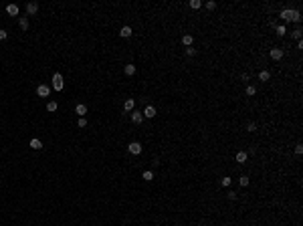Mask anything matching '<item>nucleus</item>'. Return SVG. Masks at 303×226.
<instances>
[{"mask_svg":"<svg viewBox=\"0 0 303 226\" xmlns=\"http://www.w3.org/2000/svg\"><path fill=\"white\" fill-rule=\"evenodd\" d=\"M53 89H55V91H63V89H65V79H63L61 73H55V75H53Z\"/></svg>","mask_w":303,"mask_h":226,"instance_id":"nucleus-1","label":"nucleus"},{"mask_svg":"<svg viewBox=\"0 0 303 226\" xmlns=\"http://www.w3.org/2000/svg\"><path fill=\"white\" fill-rule=\"evenodd\" d=\"M127 151H129L132 156H140V154H142V143H140V141H132V143L127 146Z\"/></svg>","mask_w":303,"mask_h":226,"instance_id":"nucleus-2","label":"nucleus"},{"mask_svg":"<svg viewBox=\"0 0 303 226\" xmlns=\"http://www.w3.org/2000/svg\"><path fill=\"white\" fill-rule=\"evenodd\" d=\"M281 18H283V22H293V10L291 8L281 10Z\"/></svg>","mask_w":303,"mask_h":226,"instance_id":"nucleus-3","label":"nucleus"},{"mask_svg":"<svg viewBox=\"0 0 303 226\" xmlns=\"http://www.w3.org/2000/svg\"><path fill=\"white\" fill-rule=\"evenodd\" d=\"M269 56L273 59V61H281V59H283V49H271Z\"/></svg>","mask_w":303,"mask_h":226,"instance_id":"nucleus-4","label":"nucleus"},{"mask_svg":"<svg viewBox=\"0 0 303 226\" xmlns=\"http://www.w3.org/2000/svg\"><path fill=\"white\" fill-rule=\"evenodd\" d=\"M18 12H20L18 4H8V6H6V14H8V16H18Z\"/></svg>","mask_w":303,"mask_h":226,"instance_id":"nucleus-5","label":"nucleus"},{"mask_svg":"<svg viewBox=\"0 0 303 226\" xmlns=\"http://www.w3.org/2000/svg\"><path fill=\"white\" fill-rule=\"evenodd\" d=\"M49 93H51L49 85H39V87H36V95H39V97H49Z\"/></svg>","mask_w":303,"mask_h":226,"instance_id":"nucleus-6","label":"nucleus"},{"mask_svg":"<svg viewBox=\"0 0 303 226\" xmlns=\"http://www.w3.org/2000/svg\"><path fill=\"white\" fill-rule=\"evenodd\" d=\"M132 121H134L135 125L142 123V121H144V115H142V111H135V109H134V111H132Z\"/></svg>","mask_w":303,"mask_h":226,"instance_id":"nucleus-7","label":"nucleus"},{"mask_svg":"<svg viewBox=\"0 0 303 226\" xmlns=\"http://www.w3.org/2000/svg\"><path fill=\"white\" fill-rule=\"evenodd\" d=\"M142 115H144V117H148V119H152V117H156V107H152V105H148V107H146V111H142Z\"/></svg>","mask_w":303,"mask_h":226,"instance_id":"nucleus-8","label":"nucleus"},{"mask_svg":"<svg viewBox=\"0 0 303 226\" xmlns=\"http://www.w3.org/2000/svg\"><path fill=\"white\" fill-rule=\"evenodd\" d=\"M26 12H28L31 16L36 14V12H39V4H36V2H28V4H26Z\"/></svg>","mask_w":303,"mask_h":226,"instance_id":"nucleus-9","label":"nucleus"},{"mask_svg":"<svg viewBox=\"0 0 303 226\" xmlns=\"http://www.w3.org/2000/svg\"><path fill=\"white\" fill-rule=\"evenodd\" d=\"M75 113H77L79 117H85V113H87V105H83V103H79L77 107H75Z\"/></svg>","mask_w":303,"mask_h":226,"instance_id":"nucleus-10","label":"nucleus"},{"mask_svg":"<svg viewBox=\"0 0 303 226\" xmlns=\"http://www.w3.org/2000/svg\"><path fill=\"white\" fill-rule=\"evenodd\" d=\"M132 33H134V30H132V26H124V28L119 30V36H121V38H129V36H132Z\"/></svg>","mask_w":303,"mask_h":226,"instance_id":"nucleus-11","label":"nucleus"},{"mask_svg":"<svg viewBox=\"0 0 303 226\" xmlns=\"http://www.w3.org/2000/svg\"><path fill=\"white\" fill-rule=\"evenodd\" d=\"M124 109H125L127 113H132V111L135 109V101H134V99H127V101L124 103Z\"/></svg>","mask_w":303,"mask_h":226,"instance_id":"nucleus-12","label":"nucleus"},{"mask_svg":"<svg viewBox=\"0 0 303 226\" xmlns=\"http://www.w3.org/2000/svg\"><path fill=\"white\" fill-rule=\"evenodd\" d=\"M192 43H194V36L192 34H184L182 36V45L184 46H192Z\"/></svg>","mask_w":303,"mask_h":226,"instance_id":"nucleus-13","label":"nucleus"},{"mask_svg":"<svg viewBox=\"0 0 303 226\" xmlns=\"http://www.w3.org/2000/svg\"><path fill=\"white\" fill-rule=\"evenodd\" d=\"M124 73L127 75V77L135 75V65H132V63H129V65H125V67H124Z\"/></svg>","mask_w":303,"mask_h":226,"instance_id":"nucleus-14","label":"nucleus"},{"mask_svg":"<svg viewBox=\"0 0 303 226\" xmlns=\"http://www.w3.org/2000/svg\"><path fill=\"white\" fill-rule=\"evenodd\" d=\"M247 159H249V154H247V151H238V154H236V162H238V164H245Z\"/></svg>","mask_w":303,"mask_h":226,"instance_id":"nucleus-15","label":"nucleus"},{"mask_svg":"<svg viewBox=\"0 0 303 226\" xmlns=\"http://www.w3.org/2000/svg\"><path fill=\"white\" fill-rule=\"evenodd\" d=\"M269 79H271V73H269V71H261V73H259V81L267 83Z\"/></svg>","mask_w":303,"mask_h":226,"instance_id":"nucleus-16","label":"nucleus"},{"mask_svg":"<svg viewBox=\"0 0 303 226\" xmlns=\"http://www.w3.org/2000/svg\"><path fill=\"white\" fill-rule=\"evenodd\" d=\"M18 26H20L23 30H26V28H28V18H26V16H20V18H18Z\"/></svg>","mask_w":303,"mask_h":226,"instance_id":"nucleus-17","label":"nucleus"},{"mask_svg":"<svg viewBox=\"0 0 303 226\" xmlns=\"http://www.w3.org/2000/svg\"><path fill=\"white\" fill-rule=\"evenodd\" d=\"M31 147H33V149H41V147H43V141L36 139V137H33V139H31Z\"/></svg>","mask_w":303,"mask_h":226,"instance_id":"nucleus-18","label":"nucleus"},{"mask_svg":"<svg viewBox=\"0 0 303 226\" xmlns=\"http://www.w3.org/2000/svg\"><path fill=\"white\" fill-rule=\"evenodd\" d=\"M142 178H144L146 182H152L154 180V172H152V170H146V172L142 174Z\"/></svg>","mask_w":303,"mask_h":226,"instance_id":"nucleus-19","label":"nucleus"},{"mask_svg":"<svg viewBox=\"0 0 303 226\" xmlns=\"http://www.w3.org/2000/svg\"><path fill=\"white\" fill-rule=\"evenodd\" d=\"M275 30H277V34H279V36H285V33H287L285 24H277V28H275Z\"/></svg>","mask_w":303,"mask_h":226,"instance_id":"nucleus-20","label":"nucleus"},{"mask_svg":"<svg viewBox=\"0 0 303 226\" xmlns=\"http://www.w3.org/2000/svg\"><path fill=\"white\" fill-rule=\"evenodd\" d=\"M57 107H59V105H57V101H49V103H47V111H51V113L57 111Z\"/></svg>","mask_w":303,"mask_h":226,"instance_id":"nucleus-21","label":"nucleus"},{"mask_svg":"<svg viewBox=\"0 0 303 226\" xmlns=\"http://www.w3.org/2000/svg\"><path fill=\"white\" fill-rule=\"evenodd\" d=\"M188 6L196 10V8H200V6H202V2H200V0H190V2H188Z\"/></svg>","mask_w":303,"mask_h":226,"instance_id":"nucleus-22","label":"nucleus"},{"mask_svg":"<svg viewBox=\"0 0 303 226\" xmlns=\"http://www.w3.org/2000/svg\"><path fill=\"white\" fill-rule=\"evenodd\" d=\"M245 93H247V97H253V95H255V93H257V89H255V87H253V85H249L247 89H245Z\"/></svg>","mask_w":303,"mask_h":226,"instance_id":"nucleus-23","label":"nucleus"},{"mask_svg":"<svg viewBox=\"0 0 303 226\" xmlns=\"http://www.w3.org/2000/svg\"><path fill=\"white\" fill-rule=\"evenodd\" d=\"M238 184H241L243 188H245V186H249V176H241V178H238Z\"/></svg>","mask_w":303,"mask_h":226,"instance_id":"nucleus-24","label":"nucleus"},{"mask_svg":"<svg viewBox=\"0 0 303 226\" xmlns=\"http://www.w3.org/2000/svg\"><path fill=\"white\" fill-rule=\"evenodd\" d=\"M299 20H301V12L293 10V22H299Z\"/></svg>","mask_w":303,"mask_h":226,"instance_id":"nucleus-25","label":"nucleus"},{"mask_svg":"<svg viewBox=\"0 0 303 226\" xmlns=\"http://www.w3.org/2000/svg\"><path fill=\"white\" fill-rule=\"evenodd\" d=\"M301 33H303L301 28H295V30H293V38H297V41H301Z\"/></svg>","mask_w":303,"mask_h":226,"instance_id":"nucleus-26","label":"nucleus"},{"mask_svg":"<svg viewBox=\"0 0 303 226\" xmlns=\"http://www.w3.org/2000/svg\"><path fill=\"white\" fill-rule=\"evenodd\" d=\"M186 55L194 56V55H196V49H194V46H186Z\"/></svg>","mask_w":303,"mask_h":226,"instance_id":"nucleus-27","label":"nucleus"},{"mask_svg":"<svg viewBox=\"0 0 303 226\" xmlns=\"http://www.w3.org/2000/svg\"><path fill=\"white\" fill-rule=\"evenodd\" d=\"M230 182H233V180H230V178L226 176V178H222V180H220V184H222L225 188H228V186H230Z\"/></svg>","mask_w":303,"mask_h":226,"instance_id":"nucleus-28","label":"nucleus"},{"mask_svg":"<svg viewBox=\"0 0 303 226\" xmlns=\"http://www.w3.org/2000/svg\"><path fill=\"white\" fill-rule=\"evenodd\" d=\"M204 6H206L208 10H214V8H216V2H212V0H208V2H206Z\"/></svg>","mask_w":303,"mask_h":226,"instance_id":"nucleus-29","label":"nucleus"},{"mask_svg":"<svg viewBox=\"0 0 303 226\" xmlns=\"http://www.w3.org/2000/svg\"><path fill=\"white\" fill-rule=\"evenodd\" d=\"M77 125H79V127H87V119H85V117H79Z\"/></svg>","mask_w":303,"mask_h":226,"instance_id":"nucleus-30","label":"nucleus"},{"mask_svg":"<svg viewBox=\"0 0 303 226\" xmlns=\"http://www.w3.org/2000/svg\"><path fill=\"white\" fill-rule=\"evenodd\" d=\"M255 129H257V123H255V121H251V123L247 125V131H255Z\"/></svg>","mask_w":303,"mask_h":226,"instance_id":"nucleus-31","label":"nucleus"},{"mask_svg":"<svg viewBox=\"0 0 303 226\" xmlns=\"http://www.w3.org/2000/svg\"><path fill=\"white\" fill-rule=\"evenodd\" d=\"M295 154H299V156L303 154V146H301V143H297V146H295Z\"/></svg>","mask_w":303,"mask_h":226,"instance_id":"nucleus-32","label":"nucleus"},{"mask_svg":"<svg viewBox=\"0 0 303 226\" xmlns=\"http://www.w3.org/2000/svg\"><path fill=\"white\" fill-rule=\"evenodd\" d=\"M8 38V33L6 30H0V41H6Z\"/></svg>","mask_w":303,"mask_h":226,"instance_id":"nucleus-33","label":"nucleus"},{"mask_svg":"<svg viewBox=\"0 0 303 226\" xmlns=\"http://www.w3.org/2000/svg\"><path fill=\"white\" fill-rule=\"evenodd\" d=\"M228 200H236V192H228Z\"/></svg>","mask_w":303,"mask_h":226,"instance_id":"nucleus-34","label":"nucleus"}]
</instances>
